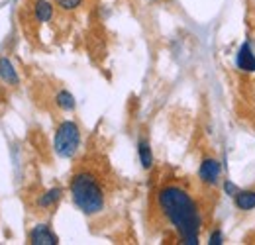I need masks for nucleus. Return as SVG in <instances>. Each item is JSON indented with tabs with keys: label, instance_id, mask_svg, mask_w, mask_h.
Instances as JSON below:
<instances>
[{
	"label": "nucleus",
	"instance_id": "nucleus-14",
	"mask_svg": "<svg viewBox=\"0 0 255 245\" xmlns=\"http://www.w3.org/2000/svg\"><path fill=\"white\" fill-rule=\"evenodd\" d=\"M224 190H226L228 194H234V196H236V192H238V188H236V184H232V183H230V181H226V183H224Z\"/></svg>",
	"mask_w": 255,
	"mask_h": 245
},
{
	"label": "nucleus",
	"instance_id": "nucleus-12",
	"mask_svg": "<svg viewBox=\"0 0 255 245\" xmlns=\"http://www.w3.org/2000/svg\"><path fill=\"white\" fill-rule=\"evenodd\" d=\"M55 102H57V106L63 108V110H75V98H73L71 92H67V91L57 92Z\"/></svg>",
	"mask_w": 255,
	"mask_h": 245
},
{
	"label": "nucleus",
	"instance_id": "nucleus-3",
	"mask_svg": "<svg viewBox=\"0 0 255 245\" xmlns=\"http://www.w3.org/2000/svg\"><path fill=\"white\" fill-rule=\"evenodd\" d=\"M79 143H81V131L79 125L75 122H63L57 131H55V153L65 159H71L73 155L79 151Z\"/></svg>",
	"mask_w": 255,
	"mask_h": 245
},
{
	"label": "nucleus",
	"instance_id": "nucleus-15",
	"mask_svg": "<svg viewBox=\"0 0 255 245\" xmlns=\"http://www.w3.org/2000/svg\"><path fill=\"white\" fill-rule=\"evenodd\" d=\"M210 244H212V245L222 244V234H220V232H214V234L210 236Z\"/></svg>",
	"mask_w": 255,
	"mask_h": 245
},
{
	"label": "nucleus",
	"instance_id": "nucleus-6",
	"mask_svg": "<svg viewBox=\"0 0 255 245\" xmlns=\"http://www.w3.org/2000/svg\"><path fill=\"white\" fill-rule=\"evenodd\" d=\"M238 67L246 73H255V55L252 53V47L248 43H244L240 47V53H238Z\"/></svg>",
	"mask_w": 255,
	"mask_h": 245
},
{
	"label": "nucleus",
	"instance_id": "nucleus-4",
	"mask_svg": "<svg viewBox=\"0 0 255 245\" xmlns=\"http://www.w3.org/2000/svg\"><path fill=\"white\" fill-rule=\"evenodd\" d=\"M220 173H222V167H220V163H218L216 159L206 157V159L200 163L198 177H200V181H202L204 184L214 186V184L218 183V179H220Z\"/></svg>",
	"mask_w": 255,
	"mask_h": 245
},
{
	"label": "nucleus",
	"instance_id": "nucleus-13",
	"mask_svg": "<svg viewBox=\"0 0 255 245\" xmlns=\"http://www.w3.org/2000/svg\"><path fill=\"white\" fill-rule=\"evenodd\" d=\"M55 2H57V6L63 8V10H73V8H77L83 0H55Z\"/></svg>",
	"mask_w": 255,
	"mask_h": 245
},
{
	"label": "nucleus",
	"instance_id": "nucleus-11",
	"mask_svg": "<svg viewBox=\"0 0 255 245\" xmlns=\"http://www.w3.org/2000/svg\"><path fill=\"white\" fill-rule=\"evenodd\" d=\"M137 153H139V161H141V167L143 169H151L153 165V155H151V147L145 139H139L137 143Z\"/></svg>",
	"mask_w": 255,
	"mask_h": 245
},
{
	"label": "nucleus",
	"instance_id": "nucleus-2",
	"mask_svg": "<svg viewBox=\"0 0 255 245\" xmlns=\"http://www.w3.org/2000/svg\"><path fill=\"white\" fill-rule=\"evenodd\" d=\"M71 196L79 210L87 216H95L104 208V190L89 171H81L71 179Z\"/></svg>",
	"mask_w": 255,
	"mask_h": 245
},
{
	"label": "nucleus",
	"instance_id": "nucleus-1",
	"mask_svg": "<svg viewBox=\"0 0 255 245\" xmlns=\"http://www.w3.org/2000/svg\"><path fill=\"white\" fill-rule=\"evenodd\" d=\"M157 204L169 224L177 230L183 244L196 245L200 234V212L192 196L177 184L163 186L157 194Z\"/></svg>",
	"mask_w": 255,
	"mask_h": 245
},
{
	"label": "nucleus",
	"instance_id": "nucleus-8",
	"mask_svg": "<svg viewBox=\"0 0 255 245\" xmlns=\"http://www.w3.org/2000/svg\"><path fill=\"white\" fill-rule=\"evenodd\" d=\"M61 196H63V190H61V188H49L45 194H41V196H39L37 206H39V208H43V210L53 208V206L61 200Z\"/></svg>",
	"mask_w": 255,
	"mask_h": 245
},
{
	"label": "nucleus",
	"instance_id": "nucleus-9",
	"mask_svg": "<svg viewBox=\"0 0 255 245\" xmlns=\"http://www.w3.org/2000/svg\"><path fill=\"white\" fill-rule=\"evenodd\" d=\"M33 14L37 22H49L53 16V6L47 0H35L33 4Z\"/></svg>",
	"mask_w": 255,
	"mask_h": 245
},
{
	"label": "nucleus",
	"instance_id": "nucleus-10",
	"mask_svg": "<svg viewBox=\"0 0 255 245\" xmlns=\"http://www.w3.org/2000/svg\"><path fill=\"white\" fill-rule=\"evenodd\" d=\"M236 206H238L240 210H254L255 190H238V192H236Z\"/></svg>",
	"mask_w": 255,
	"mask_h": 245
},
{
	"label": "nucleus",
	"instance_id": "nucleus-5",
	"mask_svg": "<svg viewBox=\"0 0 255 245\" xmlns=\"http://www.w3.org/2000/svg\"><path fill=\"white\" fill-rule=\"evenodd\" d=\"M30 244L33 245H55L57 244V236L49 230L47 224H37L30 232Z\"/></svg>",
	"mask_w": 255,
	"mask_h": 245
},
{
	"label": "nucleus",
	"instance_id": "nucleus-7",
	"mask_svg": "<svg viewBox=\"0 0 255 245\" xmlns=\"http://www.w3.org/2000/svg\"><path fill=\"white\" fill-rule=\"evenodd\" d=\"M0 79H2L6 85H10V87H16V85L20 83L14 65L10 63V59H6V57H0Z\"/></svg>",
	"mask_w": 255,
	"mask_h": 245
}]
</instances>
